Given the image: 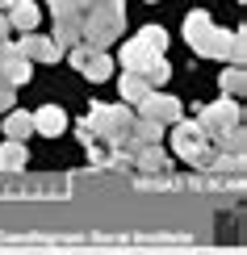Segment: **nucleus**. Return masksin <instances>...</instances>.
<instances>
[{
    "instance_id": "nucleus-19",
    "label": "nucleus",
    "mask_w": 247,
    "mask_h": 255,
    "mask_svg": "<svg viewBox=\"0 0 247 255\" xmlns=\"http://www.w3.org/2000/svg\"><path fill=\"white\" fill-rule=\"evenodd\" d=\"M138 42H147V46H151L155 55H164V46H168V29H164V25H143Z\"/></svg>"
},
{
    "instance_id": "nucleus-8",
    "label": "nucleus",
    "mask_w": 247,
    "mask_h": 255,
    "mask_svg": "<svg viewBox=\"0 0 247 255\" xmlns=\"http://www.w3.org/2000/svg\"><path fill=\"white\" fill-rule=\"evenodd\" d=\"M13 46H17V55H25L29 63H59L63 59V46L55 38H42V34H21Z\"/></svg>"
},
{
    "instance_id": "nucleus-10",
    "label": "nucleus",
    "mask_w": 247,
    "mask_h": 255,
    "mask_svg": "<svg viewBox=\"0 0 247 255\" xmlns=\"http://www.w3.org/2000/svg\"><path fill=\"white\" fill-rule=\"evenodd\" d=\"M42 21V8L34 4V0H17L13 8H8V29H21V34H34Z\"/></svg>"
},
{
    "instance_id": "nucleus-11",
    "label": "nucleus",
    "mask_w": 247,
    "mask_h": 255,
    "mask_svg": "<svg viewBox=\"0 0 247 255\" xmlns=\"http://www.w3.org/2000/svg\"><path fill=\"white\" fill-rule=\"evenodd\" d=\"M155 59H159V55L147 46V42H138V38H134V42H126V50H122L126 71H134V76H147V67H151Z\"/></svg>"
},
{
    "instance_id": "nucleus-14",
    "label": "nucleus",
    "mask_w": 247,
    "mask_h": 255,
    "mask_svg": "<svg viewBox=\"0 0 247 255\" xmlns=\"http://www.w3.org/2000/svg\"><path fill=\"white\" fill-rule=\"evenodd\" d=\"M130 163H138V167H143V172H159V176H164L168 167H172V159L164 155V146H138Z\"/></svg>"
},
{
    "instance_id": "nucleus-25",
    "label": "nucleus",
    "mask_w": 247,
    "mask_h": 255,
    "mask_svg": "<svg viewBox=\"0 0 247 255\" xmlns=\"http://www.w3.org/2000/svg\"><path fill=\"white\" fill-rule=\"evenodd\" d=\"M151 4H155V0H151Z\"/></svg>"
},
{
    "instance_id": "nucleus-7",
    "label": "nucleus",
    "mask_w": 247,
    "mask_h": 255,
    "mask_svg": "<svg viewBox=\"0 0 247 255\" xmlns=\"http://www.w3.org/2000/svg\"><path fill=\"white\" fill-rule=\"evenodd\" d=\"M29 71H34V63L25 55H17L13 42H0V80L8 88H21V84H29Z\"/></svg>"
},
{
    "instance_id": "nucleus-18",
    "label": "nucleus",
    "mask_w": 247,
    "mask_h": 255,
    "mask_svg": "<svg viewBox=\"0 0 247 255\" xmlns=\"http://www.w3.org/2000/svg\"><path fill=\"white\" fill-rule=\"evenodd\" d=\"M218 88H222V97H243V88H247L243 67H227V71L218 76Z\"/></svg>"
},
{
    "instance_id": "nucleus-3",
    "label": "nucleus",
    "mask_w": 247,
    "mask_h": 255,
    "mask_svg": "<svg viewBox=\"0 0 247 255\" xmlns=\"http://www.w3.org/2000/svg\"><path fill=\"white\" fill-rule=\"evenodd\" d=\"M130 122H134L130 105H92L88 109L92 138H101V142H109V146H122L126 138H130Z\"/></svg>"
},
{
    "instance_id": "nucleus-16",
    "label": "nucleus",
    "mask_w": 247,
    "mask_h": 255,
    "mask_svg": "<svg viewBox=\"0 0 247 255\" xmlns=\"http://www.w3.org/2000/svg\"><path fill=\"white\" fill-rule=\"evenodd\" d=\"M117 88H122V105H138V101L147 97V92H151V84H147L143 76H134V71H126Z\"/></svg>"
},
{
    "instance_id": "nucleus-12",
    "label": "nucleus",
    "mask_w": 247,
    "mask_h": 255,
    "mask_svg": "<svg viewBox=\"0 0 247 255\" xmlns=\"http://www.w3.org/2000/svg\"><path fill=\"white\" fill-rule=\"evenodd\" d=\"M0 126H4L8 142H25V138L34 134V118H29L25 109H8V113H4V122H0Z\"/></svg>"
},
{
    "instance_id": "nucleus-1",
    "label": "nucleus",
    "mask_w": 247,
    "mask_h": 255,
    "mask_svg": "<svg viewBox=\"0 0 247 255\" xmlns=\"http://www.w3.org/2000/svg\"><path fill=\"white\" fill-rule=\"evenodd\" d=\"M122 29H126V0H101V4H92L84 13L80 42L92 46V50H105V46H113L122 38Z\"/></svg>"
},
{
    "instance_id": "nucleus-21",
    "label": "nucleus",
    "mask_w": 247,
    "mask_h": 255,
    "mask_svg": "<svg viewBox=\"0 0 247 255\" xmlns=\"http://www.w3.org/2000/svg\"><path fill=\"white\" fill-rule=\"evenodd\" d=\"M46 4H50V13H55V17H76V21H84L80 0H46Z\"/></svg>"
},
{
    "instance_id": "nucleus-6",
    "label": "nucleus",
    "mask_w": 247,
    "mask_h": 255,
    "mask_svg": "<svg viewBox=\"0 0 247 255\" xmlns=\"http://www.w3.org/2000/svg\"><path fill=\"white\" fill-rule=\"evenodd\" d=\"M138 118H147V122H159V126H176V122H185V105H180L176 97H159V92H147L143 101H138Z\"/></svg>"
},
{
    "instance_id": "nucleus-9",
    "label": "nucleus",
    "mask_w": 247,
    "mask_h": 255,
    "mask_svg": "<svg viewBox=\"0 0 247 255\" xmlns=\"http://www.w3.org/2000/svg\"><path fill=\"white\" fill-rule=\"evenodd\" d=\"M29 118H34V130L46 134V138H59L63 130H67V113H63L59 105H42V109L29 113Z\"/></svg>"
},
{
    "instance_id": "nucleus-2",
    "label": "nucleus",
    "mask_w": 247,
    "mask_h": 255,
    "mask_svg": "<svg viewBox=\"0 0 247 255\" xmlns=\"http://www.w3.org/2000/svg\"><path fill=\"white\" fill-rule=\"evenodd\" d=\"M185 38H189V46L197 50L201 59H231V42H235V34L218 29V25L210 21L206 8H197V13L185 17Z\"/></svg>"
},
{
    "instance_id": "nucleus-22",
    "label": "nucleus",
    "mask_w": 247,
    "mask_h": 255,
    "mask_svg": "<svg viewBox=\"0 0 247 255\" xmlns=\"http://www.w3.org/2000/svg\"><path fill=\"white\" fill-rule=\"evenodd\" d=\"M88 55H92V46H84V42H76V46H71V50H67V63H71V67H76V71H80V67H84V63H88Z\"/></svg>"
},
{
    "instance_id": "nucleus-23",
    "label": "nucleus",
    "mask_w": 247,
    "mask_h": 255,
    "mask_svg": "<svg viewBox=\"0 0 247 255\" xmlns=\"http://www.w3.org/2000/svg\"><path fill=\"white\" fill-rule=\"evenodd\" d=\"M8 34H13V29H8V17L0 13V42H8Z\"/></svg>"
},
{
    "instance_id": "nucleus-13",
    "label": "nucleus",
    "mask_w": 247,
    "mask_h": 255,
    "mask_svg": "<svg viewBox=\"0 0 247 255\" xmlns=\"http://www.w3.org/2000/svg\"><path fill=\"white\" fill-rule=\"evenodd\" d=\"M130 142L134 146H159V142H164V126L147 122V118H134L130 122Z\"/></svg>"
},
{
    "instance_id": "nucleus-4",
    "label": "nucleus",
    "mask_w": 247,
    "mask_h": 255,
    "mask_svg": "<svg viewBox=\"0 0 247 255\" xmlns=\"http://www.w3.org/2000/svg\"><path fill=\"white\" fill-rule=\"evenodd\" d=\"M172 146H176V155L185 159V163H193V167H210V159H214V146H210V138L201 134L197 122H176Z\"/></svg>"
},
{
    "instance_id": "nucleus-24",
    "label": "nucleus",
    "mask_w": 247,
    "mask_h": 255,
    "mask_svg": "<svg viewBox=\"0 0 247 255\" xmlns=\"http://www.w3.org/2000/svg\"><path fill=\"white\" fill-rule=\"evenodd\" d=\"M13 4H17V0H0V8H13Z\"/></svg>"
},
{
    "instance_id": "nucleus-17",
    "label": "nucleus",
    "mask_w": 247,
    "mask_h": 255,
    "mask_svg": "<svg viewBox=\"0 0 247 255\" xmlns=\"http://www.w3.org/2000/svg\"><path fill=\"white\" fill-rule=\"evenodd\" d=\"M25 159H29L25 142H4V146H0V167H4V172H17V167H25Z\"/></svg>"
},
{
    "instance_id": "nucleus-15",
    "label": "nucleus",
    "mask_w": 247,
    "mask_h": 255,
    "mask_svg": "<svg viewBox=\"0 0 247 255\" xmlns=\"http://www.w3.org/2000/svg\"><path fill=\"white\" fill-rule=\"evenodd\" d=\"M84 76H88L92 84H101V80H109L113 76V55H105V50H92V55H88V63H84Z\"/></svg>"
},
{
    "instance_id": "nucleus-20",
    "label": "nucleus",
    "mask_w": 247,
    "mask_h": 255,
    "mask_svg": "<svg viewBox=\"0 0 247 255\" xmlns=\"http://www.w3.org/2000/svg\"><path fill=\"white\" fill-rule=\"evenodd\" d=\"M168 76H172V67H168V59L159 55V59L151 63V67H147V76H143V80L151 84V88H159V84H168Z\"/></svg>"
},
{
    "instance_id": "nucleus-5",
    "label": "nucleus",
    "mask_w": 247,
    "mask_h": 255,
    "mask_svg": "<svg viewBox=\"0 0 247 255\" xmlns=\"http://www.w3.org/2000/svg\"><path fill=\"white\" fill-rule=\"evenodd\" d=\"M197 126H201V134L210 138V146H214L222 134H231L235 126H243V109L222 97V101H214V105H206V109L197 113Z\"/></svg>"
}]
</instances>
